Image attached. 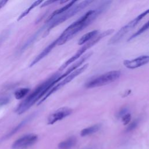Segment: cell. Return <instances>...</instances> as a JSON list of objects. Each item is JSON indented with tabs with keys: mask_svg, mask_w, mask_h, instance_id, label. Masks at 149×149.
<instances>
[{
	"mask_svg": "<svg viewBox=\"0 0 149 149\" xmlns=\"http://www.w3.org/2000/svg\"><path fill=\"white\" fill-rule=\"evenodd\" d=\"M114 32L113 29H109L105 31H103L100 34H98L95 37H94L93 39H91L88 42L84 44L77 52L76 53L73 55L70 58H69L68 60H67L63 65H61V66L59 68V70L61 71L65 69L68 65L71 64L73 62L76 61L81 56L83 55V54L87 51L88 49H90L91 47H92L94 45L97 44L99 41H100L103 38L111 34Z\"/></svg>",
	"mask_w": 149,
	"mask_h": 149,
	"instance_id": "obj_4",
	"label": "cell"
},
{
	"mask_svg": "<svg viewBox=\"0 0 149 149\" xmlns=\"http://www.w3.org/2000/svg\"><path fill=\"white\" fill-rule=\"evenodd\" d=\"M10 34V31L9 30H5L0 34V45L8 38L9 34Z\"/></svg>",
	"mask_w": 149,
	"mask_h": 149,
	"instance_id": "obj_22",
	"label": "cell"
},
{
	"mask_svg": "<svg viewBox=\"0 0 149 149\" xmlns=\"http://www.w3.org/2000/svg\"><path fill=\"white\" fill-rule=\"evenodd\" d=\"M93 2V1L90 0L83 1L76 5H73L69 9L62 13L52 17H48L44 25H43L38 30L41 31V33L44 34L43 37H45L54 27L57 26L70 17L75 15L80 10H83L84 8L91 3Z\"/></svg>",
	"mask_w": 149,
	"mask_h": 149,
	"instance_id": "obj_3",
	"label": "cell"
},
{
	"mask_svg": "<svg viewBox=\"0 0 149 149\" xmlns=\"http://www.w3.org/2000/svg\"><path fill=\"white\" fill-rule=\"evenodd\" d=\"M88 66V63H86V64L84 65L81 67H80V68L76 69L75 70H74L70 74H69L66 77L63 79L61 81L57 83L56 84H55L54 87H52L50 89V90L45 95V96L42 98H41V100H40L38 101V103L37 104L38 105L41 104L45 100H46L51 94H52L53 93H54L55 92H56V91L59 90L60 88H61L62 87H63L64 86H65L66 84H67L68 83L70 82L72 80H73V79H74L76 77H77V76H79V74H80L83 72H84L87 69Z\"/></svg>",
	"mask_w": 149,
	"mask_h": 149,
	"instance_id": "obj_7",
	"label": "cell"
},
{
	"mask_svg": "<svg viewBox=\"0 0 149 149\" xmlns=\"http://www.w3.org/2000/svg\"><path fill=\"white\" fill-rule=\"evenodd\" d=\"M57 1L56 0H49V1H45L42 4H41V5L40 6L41 8H43V7H45L46 6H48L49 5H51L52 4V3H54L55 2H56Z\"/></svg>",
	"mask_w": 149,
	"mask_h": 149,
	"instance_id": "obj_25",
	"label": "cell"
},
{
	"mask_svg": "<svg viewBox=\"0 0 149 149\" xmlns=\"http://www.w3.org/2000/svg\"><path fill=\"white\" fill-rule=\"evenodd\" d=\"M101 127V125L100 124H96L94 125H93L91 126L88 127L87 128H85L83 129L80 132V135L81 136H88L91 134H93L97 131L99 130V129Z\"/></svg>",
	"mask_w": 149,
	"mask_h": 149,
	"instance_id": "obj_16",
	"label": "cell"
},
{
	"mask_svg": "<svg viewBox=\"0 0 149 149\" xmlns=\"http://www.w3.org/2000/svg\"><path fill=\"white\" fill-rule=\"evenodd\" d=\"M149 62L148 55L140 56L134 59L125 60L123 61V65L128 69H134L140 66H142Z\"/></svg>",
	"mask_w": 149,
	"mask_h": 149,
	"instance_id": "obj_10",
	"label": "cell"
},
{
	"mask_svg": "<svg viewBox=\"0 0 149 149\" xmlns=\"http://www.w3.org/2000/svg\"><path fill=\"white\" fill-rule=\"evenodd\" d=\"M138 123H139V120L136 119V120H134V121H133L131 123H130L128 126L126 128V132H130V131H132L133 130H134V129L136 128V127L138 125Z\"/></svg>",
	"mask_w": 149,
	"mask_h": 149,
	"instance_id": "obj_21",
	"label": "cell"
},
{
	"mask_svg": "<svg viewBox=\"0 0 149 149\" xmlns=\"http://www.w3.org/2000/svg\"><path fill=\"white\" fill-rule=\"evenodd\" d=\"M72 111L73 110L70 108L66 107H61L49 115L47 123L48 125H52L70 115L72 113Z\"/></svg>",
	"mask_w": 149,
	"mask_h": 149,
	"instance_id": "obj_9",
	"label": "cell"
},
{
	"mask_svg": "<svg viewBox=\"0 0 149 149\" xmlns=\"http://www.w3.org/2000/svg\"><path fill=\"white\" fill-rule=\"evenodd\" d=\"M7 1H0V9L2 8L7 3Z\"/></svg>",
	"mask_w": 149,
	"mask_h": 149,
	"instance_id": "obj_26",
	"label": "cell"
},
{
	"mask_svg": "<svg viewBox=\"0 0 149 149\" xmlns=\"http://www.w3.org/2000/svg\"><path fill=\"white\" fill-rule=\"evenodd\" d=\"M111 1H106L97 9L90 10L76 21L69 25L56 39L57 45H61L72 39L77 33L90 24L110 4Z\"/></svg>",
	"mask_w": 149,
	"mask_h": 149,
	"instance_id": "obj_1",
	"label": "cell"
},
{
	"mask_svg": "<svg viewBox=\"0 0 149 149\" xmlns=\"http://www.w3.org/2000/svg\"><path fill=\"white\" fill-rule=\"evenodd\" d=\"M42 2V1H40V0H37L34 1L28 8H27L23 12H22L20 15L17 18V21L21 20L22 19H23L24 17H25L26 15H27L34 8H36V6H37L38 5H40L41 3Z\"/></svg>",
	"mask_w": 149,
	"mask_h": 149,
	"instance_id": "obj_18",
	"label": "cell"
},
{
	"mask_svg": "<svg viewBox=\"0 0 149 149\" xmlns=\"http://www.w3.org/2000/svg\"><path fill=\"white\" fill-rule=\"evenodd\" d=\"M128 112V108L127 107H123L121 108L119 112L117 113V117L118 118H122L124 115L127 113Z\"/></svg>",
	"mask_w": 149,
	"mask_h": 149,
	"instance_id": "obj_23",
	"label": "cell"
},
{
	"mask_svg": "<svg viewBox=\"0 0 149 149\" xmlns=\"http://www.w3.org/2000/svg\"><path fill=\"white\" fill-rule=\"evenodd\" d=\"M148 14H149V9L139 15L136 17L122 27L112 37H111L108 41V44H115L119 42L127 33L137 25V24Z\"/></svg>",
	"mask_w": 149,
	"mask_h": 149,
	"instance_id": "obj_5",
	"label": "cell"
},
{
	"mask_svg": "<svg viewBox=\"0 0 149 149\" xmlns=\"http://www.w3.org/2000/svg\"><path fill=\"white\" fill-rule=\"evenodd\" d=\"M149 29V20L146 22L139 30H138L136 33H134L133 34H132L127 40V41H130L131 40L137 37V36H139V35H140L141 34H142L143 33H144L145 31H146L147 30H148Z\"/></svg>",
	"mask_w": 149,
	"mask_h": 149,
	"instance_id": "obj_20",
	"label": "cell"
},
{
	"mask_svg": "<svg viewBox=\"0 0 149 149\" xmlns=\"http://www.w3.org/2000/svg\"><path fill=\"white\" fill-rule=\"evenodd\" d=\"M98 34V30H94L85 34L79 39L78 41V44L80 45H81L84 44H86V42H88L91 39H93L94 37H95Z\"/></svg>",
	"mask_w": 149,
	"mask_h": 149,
	"instance_id": "obj_15",
	"label": "cell"
},
{
	"mask_svg": "<svg viewBox=\"0 0 149 149\" xmlns=\"http://www.w3.org/2000/svg\"><path fill=\"white\" fill-rule=\"evenodd\" d=\"M120 74L121 73L119 70L108 72L90 80L86 84L85 86L88 88L102 86L116 80L120 77Z\"/></svg>",
	"mask_w": 149,
	"mask_h": 149,
	"instance_id": "obj_6",
	"label": "cell"
},
{
	"mask_svg": "<svg viewBox=\"0 0 149 149\" xmlns=\"http://www.w3.org/2000/svg\"><path fill=\"white\" fill-rule=\"evenodd\" d=\"M57 45V41L56 40H54L52 41L51 44H49L46 48H45L31 62L30 65V67L33 66L34 65H36L37 63H38L39 61H40L42 59H43L44 57H45L52 50V49Z\"/></svg>",
	"mask_w": 149,
	"mask_h": 149,
	"instance_id": "obj_12",
	"label": "cell"
},
{
	"mask_svg": "<svg viewBox=\"0 0 149 149\" xmlns=\"http://www.w3.org/2000/svg\"><path fill=\"white\" fill-rule=\"evenodd\" d=\"M130 120H131V115L129 113H127L122 118V120L125 125H127L130 122Z\"/></svg>",
	"mask_w": 149,
	"mask_h": 149,
	"instance_id": "obj_24",
	"label": "cell"
},
{
	"mask_svg": "<svg viewBox=\"0 0 149 149\" xmlns=\"http://www.w3.org/2000/svg\"><path fill=\"white\" fill-rule=\"evenodd\" d=\"M83 149H93V148H90V147H87V148H83Z\"/></svg>",
	"mask_w": 149,
	"mask_h": 149,
	"instance_id": "obj_27",
	"label": "cell"
},
{
	"mask_svg": "<svg viewBox=\"0 0 149 149\" xmlns=\"http://www.w3.org/2000/svg\"><path fill=\"white\" fill-rule=\"evenodd\" d=\"M38 136L34 134H26L16 140L12 144V149H27L37 140Z\"/></svg>",
	"mask_w": 149,
	"mask_h": 149,
	"instance_id": "obj_8",
	"label": "cell"
},
{
	"mask_svg": "<svg viewBox=\"0 0 149 149\" xmlns=\"http://www.w3.org/2000/svg\"><path fill=\"white\" fill-rule=\"evenodd\" d=\"M76 139L72 136L70 137L66 140L61 142L58 144V148L59 149H70L74 146H75L76 143Z\"/></svg>",
	"mask_w": 149,
	"mask_h": 149,
	"instance_id": "obj_14",
	"label": "cell"
},
{
	"mask_svg": "<svg viewBox=\"0 0 149 149\" xmlns=\"http://www.w3.org/2000/svg\"><path fill=\"white\" fill-rule=\"evenodd\" d=\"M30 89L27 87H23L17 89L14 93L15 97L17 100H21L26 97V95L29 93Z\"/></svg>",
	"mask_w": 149,
	"mask_h": 149,
	"instance_id": "obj_19",
	"label": "cell"
},
{
	"mask_svg": "<svg viewBox=\"0 0 149 149\" xmlns=\"http://www.w3.org/2000/svg\"><path fill=\"white\" fill-rule=\"evenodd\" d=\"M37 115V112H35L33 113L30 114L28 116H27L26 118H24L22 121H21L17 126H16L9 133H8L5 137H3V139H6L8 138H9L10 136L13 135L15 133H16L17 132H18L20 129H22L24 125H26L27 123H29L30 120H31Z\"/></svg>",
	"mask_w": 149,
	"mask_h": 149,
	"instance_id": "obj_13",
	"label": "cell"
},
{
	"mask_svg": "<svg viewBox=\"0 0 149 149\" xmlns=\"http://www.w3.org/2000/svg\"><path fill=\"white\" fill-rule=\"evenodd\" d=\"M59 73H55L40 84L23 101L17 106L15 111L18 115H21L29 109L37 101H40L58 82L57 78Z\"/></svg>",
	"mask_w": 149,
	"mask_h": 149,
	"instance_id": "obj_2",
	"label": "cell"
},
{
	"mask_svg": "<svg viewBox=\"0 0 149 149\" xmlns=\"http://www.w3.org/2000/svg\"><path fill=\"white\" fill-rule=\"evenodd\" d=\"M92 54H93V52H88L86 53V54L82 55V56L79 60H77V62H76L74 63H73L70 68H69L68 69V70H66V71L65 73H63V74H61L58 77V79H57L58 81V82L60 81L61 80H62L63 79L66 77L67 76L70 74L74 70L78 69V68L80 65H81L83 64V63L87 59H88L92 55Z\"/></svg>",
	"mask_w": 149,
	"mask_h": 149,
	"instance_id": "obj_11",
	"label": "cell"
},
{
	"mask_svg": "<svg viewBox=\"0 0 149 149\" xmlns=\"http://www.w3.org/2000/svg\"><path fill=\"white\" fill-rule=\"evenodd\" d=\"M77 2V1H70L68 4L64 5L63 6H62V8L58 9H56V10H55L51 15L49 17H54L55 16H56L58 15H59L61 13H63L64 12L66 11L68 9H69L70 7H72L73 5H74L75 3Z\"/></svg>",
	"mask_w": 149,
	"mask_h": 149,
	"instance_id": "obj_17",
	"label": "cell"
}]
</instances>
